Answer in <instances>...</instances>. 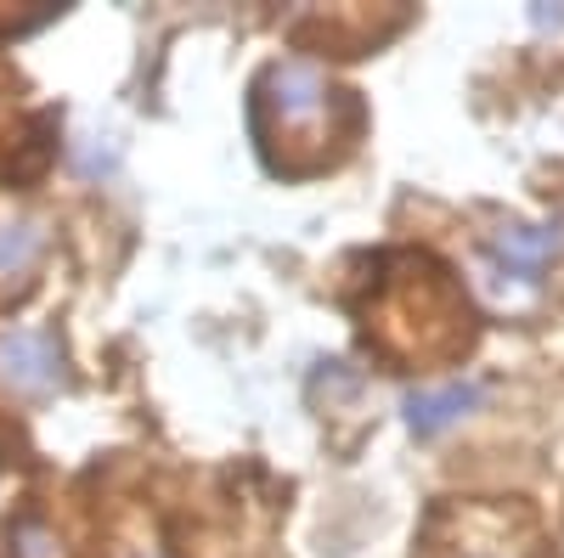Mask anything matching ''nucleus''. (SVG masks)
I'll use <instances>...</instances> for the list:
<instances>
[{"instance_id": "f257e3e1", "label": "nucleus", "mask_w": 564, "mask_h": 558, "mask_svg": "<svg viewBox=\"0 0 564 558\" xmlns=\"http://www.w3.org/2000/svg\"><path fill=\"white\" fill-rule=\"evenodd\" d=\"M564 254V220H542V226H502L491 231V243H486V276H508L520 294L536 288V276L542 265H553Z\"/></svg>"}, {"instance_id": "f03ea898", "label": "nucleus", "mask_w": 564, "mask_h": 558, "mask_svg": "<svg viewBox=\"0 0 564 558\" xmlns=\"http://www.w3.org/2000/svg\"><path fill=\"white\" fill-rule=\"evenodd\" d=\"M0 384L18 395H52L63 384V350L45 328L0 333Z\"/></svg>"}, {"instance_id": "7ed1b4c3", "label": "nucleus", "mask_w": 564, "mask_h": 558, "mask_svg": "<svg viewBox=\"0 0 564 558\" xmlns=\"http://www.w3.org/2000/svg\"><path fill=\"white\" fill-rule=\"evenodd\" d=\"M265 90H271V108H276V119L282 124H316L322 113H327V79H322V68H311V63H276L271 74H265Z\"/></svg>"}, {"instance_id": "20e7f679", "label": "nucleus", "mask_w": 564, "mask_h": 558, "mask_svg": "<svg viewBox=\"0 0 564 558\" xmlns=\"http://www.w3.org/2000/svg\"><path fill=\"white\" fill-rule=\"evenodd\" d=\"M480 395H486V390L468 384V379L441 384V390H412V395H406V429L423 435V440H430V435H446L457 417H468V412L480 406Z\"/></svg>"}, {"instance_id": "39448f33", "label": "nucleus", "mask_w": 564, "mask_h": 558, "mask_svg": "<svg viewBox=\"0 0 564 558\" xmlns=\"http://www.w3.org/2000/svg\"><path fill=\"white\" fill-rule=\"evenodd\" d=\"M40 226L29 220H0V276H23L40 260Z\"/></svg>"}]
</instances>
